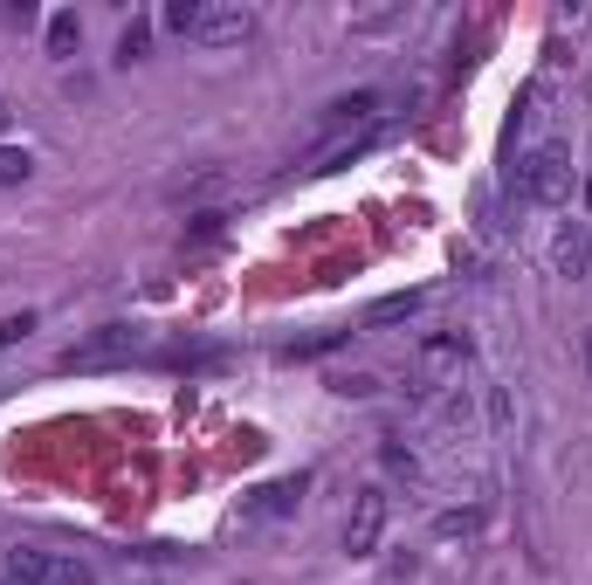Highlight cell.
Returning a JSON list of instances; mask_svg holds the SVG:
<instances>
[{"label":"cell","instance_id":"obj_1","mask_svg":"<svg viewBox=\"0 0 592 585\" xmlns=\"http://www.w3.org/2000/svg\"><path fill=\"white\" fill-rule=\"evenodd\" d=\"M517 193L531 207H565L572 201V152L565 145H537L531 159L517 166Z\"/></svg>","mask_w":592,"mask_h":585},{"label":"cell","instance_id":"obj_2","mask_svg":"<svg viewBox=\"0 0 592 585\" xmlns=\"http://www.w3.org/2000/svg\"><path fill=\"white\" fill-rule=\"evenodd\" d=\"M8 578L14 585H97V572L76 558V552H8Z\"/></svg>","mask_w":592,"mask_h":585},{"label":"cell","instance_id":"obj_3","mask_svg":"<svg viewBox=\"0 0 592 585\" xmlns=\"http://www.w3.org/2000/svg\"><path fill=\"white\" fill-rule=\"evenodd\" d=\"M132 351H138V331H132V324H104V331H90L84 344L62 351V372H104V365H117V359H132Z\"/></svg>","mask_w":592,"mask_h":585},{"label":"cell","instance_id":"obj_4","mask_svg":"<svg viewBox=\"0 0 592 585\" xmlns=\"http://www.w3.org/2000/svg\"><path fill=\"white\" fill-rule=\"evenodd\" d=\"M386 489H359L351 496V517H344V552L351 558H372L379 552V537H386Z\"/></svg>","mask_w":592,"mask_h":585},{"label":"cell","instance_id":"obj_5","mask_svg":"<svg viewBox=\"0 0 592 585\" xmlns=\"http://www.w3.org/2000/svg\"><path fill=\"white\" fill-rule=\"evenodd\" d=\"M255 35V14L249 8H207L201 28H193V42H207V49H234V42H249Z\"/></svg>","mask_w":592,"mask_h":585},{"label":"cell","instance_id":"obj_6","mask_svg":"<svg viewBox=\"0 0 592 585\" xmlns=\"http://www.w3.org/2000/svg\"><path fill=\"white\" fill-rule=\"evenodd\" d=\"M462 365H468V338H462V331H441V338L420 344V386L448 379V372H462Z\"/></svg>","mask_w":592,"mask_h":585},{"label":"cell","instance_id":"obj_7","mask_svg":"<svg viewBox=\"0 0 592 585\" xmlns=\"http://www.w3.org/2000/svg\"><path fill=\"white\" fill-rule=\"evenodd\" d=\"M551 262H559V276H585V262H592V227H585V221H565L559 242H551Z\"/></svg>","mask_w":592,"mask_h":585},{"label":"cell","instance_id":"obj_8","mask_svg":"<svg viewBox=\"0 0 592 585\" xmlns=\"http://www.w3.org/2000/svg\"><path fill=\"white\" fill-rule=\"evenodd\" d=\"M297 496H303V476H283V482H269V489H255V503H249V517H255V524H269V517H290V510H297Z\"/></svg>","mask_w":592,"mask_h":585},{"label":"cell","instance_id":"obj_9","mask_svg":"<svg viewBox=\"0 0 592 585\" xmlns=\"http://www.w3.org/2000/svg\"><path fill=\"white\" fill-rule=\"evenodd\" d=\"M372 110H379V90H359V97H338V104L324 110V125H366Z\"/></svg>","mask_w":592,"mask_h":585},{"label":"cell","instance_id":"obj_10","mask_svg":"<svg viewBox=\"0 0 592 585\" xmlns=\"http://www.w3.org/2000/svg\"><path fill=\"white\" fill-rule=\"evenodd\" d=\"M76 42H84V21H76L69 8H62V14H49V56H69Z\"/></svg>","mask_w":592,"mask_h":585},{"label":"cell","instance_id":"obj_11","mask_svg":"<svg viewBox=\"0 0 592 585\" xmlns=\"http://www.w3.org/2000/svg\"><path fill=\"white\" fill-rule=\"evenodd\" d=\"M420 310V290H407V296H386V303H372V318L366 324H400V318H414Z\"/></svg>","mask_w":592,"mask_h":585},{"label":"cell","instance_id":"obj_12","mask_svg":"<svg viewBox=\"0 0 592 585\" xmlns=\"http://www.w3.org/2000/svg\"><path fill=\"white\" fill-rule=\"evenodd\" d=\"M28 173H35L28 152H21V145H0V186H21Z\"/></svg>","mask_w":592,"mask_h":585},{"label":"cell","instance_id":"obj_13","mask_svg":"<svg viewBox=\"0 0 592 585\" xmlns=\"http://www.w3.org/2000/svg\"><path fill=\"white\" fill-rule=\"evenodd\" d=\"M201 14H207V0H173V8H166V28H173V35H193V28H201Z\"/></svg>","mask_w":592,"mask_h":585},{"label":"cell","instance_id":"obj_14","mask_svg":"<svg viewBox=\"0 0 592 585\" xmlns=\"http://www.w3.org/2000/svg\"><path fill=\"white\" fill-rule=\"evenodd\" d=\"M476 530H483V510H448L434 524V537H476Z\"/></svg>","mask_w":592,"mask_h":585},{"label":"cell","instance_id":"obj_15","mask_svg":"<svg viewBox=\"0 0 592 585\" xmlns=\"http://www.w3.org/2000/svg\"><path fill=\"white\" fill-rule=\"evenodd\" d=\"M145 42H152V28H145V21H132L125 35H117V62H138V56H145Z\"/></svg>","mask_w":592,"mask_h":585},{"label":"cell","instance_id":"obj_16","mask_svg":"<svg viewBox=\"0 0 592 585\" xmlns=\"http://www.w3.org/2000/svg\"><path fill=\"white\" fill-rule=\"evenodd\" d=\"M331 386H338L344 400H372V393H379V379H366V372H344V379H331Z\"/></svg>","mask_w":592,"mask_h":585},{"label":"cell","instance_id":"obj_17","mask_svg":"<svg viewBox=\"0 0 592 585\" xmlns=\"http://www.w3.org/2000/svg\"><path fill=\"white\" fill-rule=\"evenodd\" d=\"M35 331V310H21V318H0V351H8L14 338H28Z\"/></svg>","mask_w":592,"mask_h":585},{"label":"cell","instance_id":"obj_18","mask_svg":"<svg viewBox=\"0 0 592 585\" xmlns=\"http://www.w3.org/2000/svg\"><path fill=\"white\" fill-rule=\"evenodd\" d=\"M386 468H392V476H407V482L420 476V468H414V455H407V448H392V441H386Z\"/></svg>","mask_w":592,"mask_h":585},{"label":"cell","instance_id":"obj_19","mask_svg":"<svg viewBox=\"0 0 592 585\" xmlns=\"http://www.w3.org/2000/svg\"><path fill=\"white\" fill-rule=\"evenodd\" d=\"M489 420H496V435H503V427H509V393H503V386H496V393H489Z\"/></svg>","mask_w":592,"mask_h":585},{"label":"cell","instance_id":"obj_20","mask_svg":"<svg viewBox=\"0 0 592 585\" xmlns=\"http://www.w3.org/2000/svg\"><path fill=\"white\" fill-rule=\"evenodd\" d=\"M579 359H585V372H592V331H585V338H579Z\"/></svg>","mask_w":592,"mask_h":585},{"label":"cell","instance_id":"obj_21","mask_svg":"<svg viewBox=\"0 0 592 585\" xmlns=\"http://www.w3.org/2000/svg\"><path fill=\"white\" fill-rule=\"evenodd\" d=\"M0 585H14V578H8V572H0Z\"/></svg>","mask_w":592,"mask_h":585}]
</instances>
